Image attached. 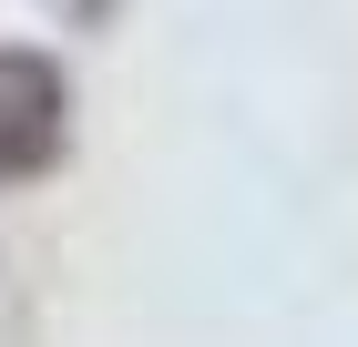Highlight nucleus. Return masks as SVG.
<instances>
[{"mask_svg": "<svg viewBox=\"0 0 358 347\" xmlns=\"http://www.w3.org/2000/svg\"><path fill=\"white\" fill-rule=\"evenodd\" d=\"M62 143H72V72L41 41H10L0 52V184L52 174Z\"/></svg>", "mask_w": 358, "mask_h": 347, "instance_id": "nucleus-1", "label": "nucleus"}, {"mask_svg": "<svg viewBox=\"0 0 358 347\" xmlns=\"http://www.w3.org/2000/svg\"><path fill=\"white\" fill-rule=\"evenodd\" d=\"M113 10H123V0H72V21H113Z\"/></svg>", "mask_w": 358, "mask_h": 347, "instance_id": "nucleus-2", "label": "nucleus"}]
</instances>
